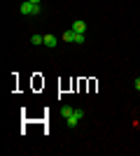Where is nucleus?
<instances>
[{
  "mask_svg": "<svg viewBox=\"0 0 140 156\" xmlns=\"http://www.w3.org/2000/svg\"><path fill=\"white\" fill-rule=\"evenodd\" d=\"M19 12L23 14V16H40L42 14V7L40 5H33V2H28V0H23L19 7Z\"/></svg>",
  "mask_w": 140,
  "mask_h": 156,
  "instance_id": "f257e3e1",
  "label": "nucleus"
},
{
  "mask_svg": "<svg viewBox=\"0 0 140 156\" xmlns=\"http://www.w3.org/2000/svg\"><path fill=\"white\" fill-rule=\"evenodd\" d=\"M61 37L66 40V42H77V44H84V35H82V33H75L73 28H70V30H66Z\"/></svg>",
  "mask_w": 140,
  "mask_h": 156,
  "instance_id": "f03ea898",
  "label": "nucleus"
},
{
  "mask_svg": "<svg viewBox=\"0 0 140 156\" xmlns=\"http://www.w3.org/2000/svg\"><path fill=\"white\" fill-rule=\"evenodd\" d=\"M82 119H84V112H82V110H75V112H73V114H70V117H68V119H66V124H68V126H70V128H75V126L80 124Z\"/></svg>",
  "mask_w": 140,
  "mask_h": 156,
  "instance_id": "7ed1b4c3",
  "label": "nucleus"
},
{
  "mask_svg": "<svg viewBox=\"0 0 140 156\" xmlns=\"http://www.w3.org/2000/svg\"><path fill=\"white\" fill-rule=\"evenodd\" d=\"M56 44H59V37H56V35H52V33H47V35H45V47L54 49Z\"/></svg>",
  "mask_w": 140,
  "mask_h": 156,
  "instance_id": "20e7f679",
  "label": "nucleus"
},
{
  "mask_svg": "<svg viewBox=\"0 0 140 156\" xmlns=\"http://www.w3.org/2000/svg\"><path fill=\"white\" fill-rule=\"evenodd\" d=\"M73 30H75V33H82V35H84V33H87V23H84L82 19H77V21L73 23Z\"/></svg>",
  "mask_w": 140,
  "mask_h": 156,
  "instance_id": "39448f33",
  "label": "nucleus"
},
{
  "mask_svg": "<svg viewBox=\"0 0 140 156\" xmlns=\"http://www.w3.org/2000/svg\"><path fill=\"white\" fill-rule=\"evenodd\" d=\"M73 107H70V105H63V107H61V117H63V119H68V117H70V114H73Z\"/></svg>",
  "mask_w": 140,
  "mask_h": 156,
  "instance_id": "423d86ee",
  "label": "nucleus"
},
{
  "mask_svg": "<svg viewBox=\"0 0 140 156\" xmlns=\"http://www.w3.org/2000/svg\"><path fill=\"white\" fill-rule=\"evenodd\" d=\"M31 42L33 44H45V35H31Z\"/></svg>",
  "mask_w": 140,
  "mask_h": 156,
  "instance_id": "0eeeda50",
  "label": "nucleus"
},
{
  "mask_svg": "<svg viewBox=\"0 0 140 156\" xmlns=\"http://www.w3.org/2000/svg\"><path fill=\"white\" fill-rule=\"evenodd\" d=\"M135 89H138V91H140V77L135 79Z\"/></svg>",
  "mask_w": 140,
  "mask_h": 156,
  "instance_id": "6e6552de",
  "label": "nucleus"
},
{
  "mask_svg": "<svg viewBox=\"0 0 140 156\" xmlns=\"http://www.w3.org/2000/svg\"><path fill=\"white\" fill-rule=\"evenodd\" d=\"M28 2H33V5H40L42 0H28Z\"/></svg>",
  "mask_w": 140,
  "mask_h": 156,
  "instance_id": "1a4fd4ad",
  "label": "nucleus"
}]
</instances>
